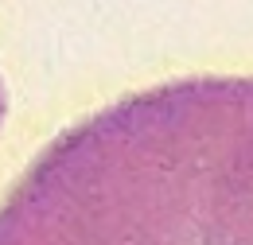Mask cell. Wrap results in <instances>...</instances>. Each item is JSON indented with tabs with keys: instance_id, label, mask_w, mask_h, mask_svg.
<instances>
[{
	"instance_id": "6da1fadb",
	"label": "cell",
	"mask_w": 253,
	"mask_h": 245,
	"mask_svg": "<svg viewBox=\"0 0 253 245\" xmlns=\"http://www.w3.org/2000/svg\"><path fill=\"white\" fill-rule=\"evenodd\" d=\"M250 78L195 74L66 128L0 203V245H253Z\"/></svg>"
},
{
	"instance_id": "7a4b0ae2",
	"label": "cell",
	"mask_w": 253,
	"mask_h": 245,
	"mask_svg": "<svg viewBox=\"0 0 253 245\" xmlns=\"http://www.w3.org/2000/svg\"><path fill=\"white\" fill-rule=\"evenodd\" d=\"M0 121H4V86H0Z\"/></svg>"
}]
</instances>
